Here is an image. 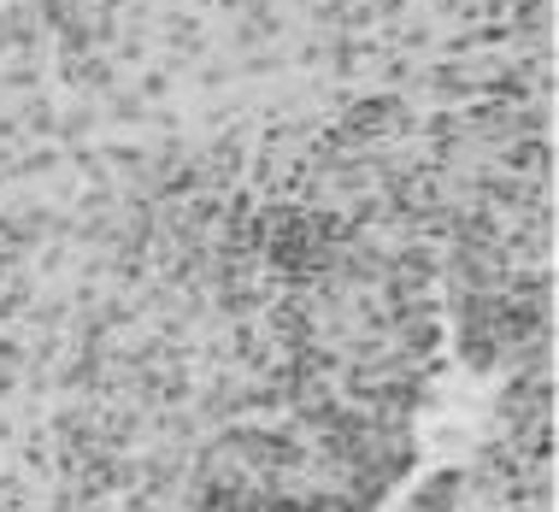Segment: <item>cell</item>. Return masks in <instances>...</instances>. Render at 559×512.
Instances as JSON below:
<instances>
[{
	"label": "cell",
	"instance_id": "obj_1",
	"mask_svg": "<svg viewBox=\"0 0 559 512\" xmlns=\"http://www.w3.org/2000/svg\"><path fill=\"white\" fill-rule=\"evenodd\" d=\"M413 512H548V366L507 395V430L472 472L436 477Z\"/></svg>",
	"mask_w": 559,
	"mask_h": 512
}]
</instances>
